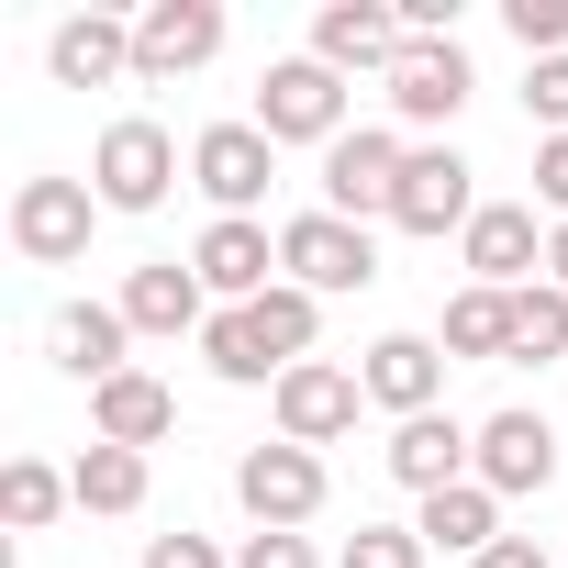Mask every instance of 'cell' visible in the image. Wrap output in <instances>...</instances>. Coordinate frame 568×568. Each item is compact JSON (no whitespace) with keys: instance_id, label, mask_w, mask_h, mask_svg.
<instances>
[{"instance_id":"6da1fadb","label":"cell","mask_w":568,"mask_h":568,"mask_svg":"<svg viewBox=\"0 0 568 568\" xmlns=\"http://www.w3.org/2000/svg\"><path fill=\"white\" fill-rule=\"evenodd\" d=\"M256 134H267V145H335V134H346V79H335L324 57H278V68L256 79Z\"/></svg>"},{"instance_id":"7a4b0ae2","label":"cell","mask_w":568,"mask_h":568,"mask_svg":"<svg viewBox=\"0 0 568 568\" xmlns=\"http://www.w3.org/2000/svg\"><path fill=\"white\" fill-rule=\"evenodd\" d=\"M278 267H291V291H368L379 278V245H368V223H346V212H302V223H278Z\"/></svg>"},{"instance_id":"3957f363","label":"cell","mask_w":568,"mask_h":568,"mask_svg":"<svg viewBox=\"0 0 568 568\" xmlns=\"http://www.w3.org/2000/svg\"><path fill=\"white\" fill-rule=\"evenodd\" d=\"M234 501L256 513V535H302V524L324 513V457H313V446H245Z\"/></svg>"},{"instance_id":"277c9868","label":"cell","mask_w":568,"mask_h":568,"mask_svg":"<svg viewBox=\"0 0 568 568\" xmlns=\"http://www.w3.org/2000/svg\"><path fill=\"white\" fill-rule=\"evenodd\" d=\"M168 179H179V145H168V123H112L101 134V156H90V190H101V212H156L168 201Z\"/></svg>"},{"instance_id":"5b68a950","label":"cell","mask_w":568,"mask_h":568,"mask_svg":"<svg viewBox=\"0 0 568 568\" xmlns=\"http://www.w3.org/2000/svg\"><path fill=\"white\" fill-rule=\"evenodd\" d=\"M190 179H201V201H212L223 223H256V201H267V179H278V145H267L256 123H212V134L190 145Z\"/></svg>"},{"instance_id":"8992f818","label":"cell","mask_w":568,"mask_h":568,"mask_svg":"<svg viewBox=\"0 0 568 568\" xmlns=\"http://www.w3.org/2000/svg\"><path fill=\"white\" fill-rule=\"evenodd\" d=\"M390 223H402V234H468V223H479L468 156H457V145H413V168H402V201H390Z\"/></svg>"},{"instance_id":"52a82bcc","label":"cell","mask_w":568,"mask_h":568,"mask_svg":"<svg viewBox=\"0 0 568 568\" xmlns=\"http://www.w3.org/2000/svg\"><path fill=\"white\" fill-rule=\"evenodd\" d=\"M90 179H23L12 190V245L34 256V267H68L79 245H90Z\"/></svg>"},{"instance_id":"ba28073f","label":"cell","mask_w":568,"mask_h":568,"mask_svg":"<svg viewBox=\"0 0 568 568\" xmlns=\"http://www.w3.org/2000/svg\"><path fill=\"white\" fill-rule=\"evenodd\" d=\"M357 402H368V379H357V368L302 357L291 379H278V446H335V435L357 424Z\"/></svg>"},{"instance_id":"9c48e42d","label":"cell","mask_w":568,"mask_h":568,"mask_svg":"<svg viewBox=\"0 0 568 568\" xmlns=\"http://www.w3.org/2000/svg\"><path fill=\"white\" fill-rule=\"evenodd\" d=\"M402 145L390 134H335L324 145V212H346V223H368V212H390L402 201Z\"/></svg>"},{"instance_id":"30bf717a","label":"cell","mask_w":568,"mask_h":568,"mask_svg":"<svg viewBox=\"0 0 568 568\" xmlns=\"http://www.w3.org/2000/svg\"><path fill=\"white\" fill-rule=\"evenodd\" d=\"M223 57V12L212 0H156V12L134 23V79H190Z\"/></svg>"},{"instance_id":"8fae6325","label":"cell","mask_w":568,"mask_h":568,"mask_svg":"<svg viewBox=\"0 0 568 568\" xmlns=\"http://www.w3.org/2000/svg\"><path fill=\"white\" fill-rule=\"evenodd\" d=\"M468 468H479V435H468L457 413H413V424H390V479H402V490L435 501V490H457Z\"/></svg>"},{"instance_id":"7c38bea8","label":"cell","mask_w":568,"mask_h":568,"mask_svg":"<svg viewBox=\"0 0 568 568\" xmlns=\"http://www.w3.org/2000/svg\"><path fill=\"white\" fill-rule=\"evenodd\" d=\"M479 490H501V501H524V490H546L557 479V435H546V413H490L479 424V468H468Z\"/></svg>"},{"instance_id":"4fadbf2b","label":"cell","mask_w":568,"mask_h":568,"mask_svg":"<svg viewBox=\"0 0 568 568\" xmlns=\"http://www.w3.org/2000/svg\"><path fill=\"white\" fill-rule=\"evenodd\" d=\"M190 267H201V291H223V302L245 313V302L278 291V278H267V267H278V234H267V223H212V234L190 245Z\"/></svg>"},{"instance_id":"5bb4252c","label":"cell","mask_w":568,"mask_h":568,"mask_svg":"<svg viewBox=\"0 0 568 568\" xmlns=\"http://www.w3.org/2000/svg\"><path fill=\"white\" fill-rule=\"evenodd\" d=\"M457 101H468V57H457V34L402 45V68H390V112H402V123H457Z\"/></svg>"},{"instance_id":"9a60e30c","label":"cell","mask_w":568,"mask_h":568,"mask_svg":"<svg viewBox=\"0 0 568 568\" xmlns=\"http://www.w3.org/2000/svg\"><path fill=\"white\" fill-rule=\"evenodd\" d=\"M402 45H413V34H402V12H379V0H335V12L313 23V57H324L335 79H346V68H379V79H390Z\"/></svg>"},{"instance_id":"2e32d148","label":"cell","mask_w":568,"mask_h":568,"mask_svg":"<svg viewBox=\"0 0 568 568\" xmlns=\"http://www.w3.org/2000/svg\"><path fill=\"white\" fill-rule=\"evenodd\" d=\"M357 379H368V402H390V413L413 424V413H435V390H446V346H435V335H379Z\"/></svg>"},{"instance_id":"e0dca14e","label":"cell","mask_w":568,"mask_h":568,"mask_svg":"<svg viewBox=\"0 0 568 568\" xmlns=\"http://www.w3.org/2000/svg\"><path fill=\"white\" fill-rule=\"evenodd\" d=\"M45 68H57V90H112V79L134 68V23H112V12H79V23H57Z\"/></svg>"},{"instance_id":"ac0fdd59","label":"cell","mask_w":568,"mask_h":568,"mask_svg":"<svg viewBox=\"0 0 568 568\" xmlns=\"http://www.w3.org/2000/svg\"><path fill=\"white\" fill-rule=\"evenodd\" d=\"M123 335H134V324H123V302H68V313L45 324L57 368H68V379H90V390H101V379H123Z\"/></svg>"},{"instance_id":"d6986e66","label":"cell","mask_w":568,"mask_h":568,"mask_svg":"<svg viewBox=\"0 0 568 568\" xmlns=\"http://www.w3.org/2000/svg\"><path fill=\"white\" fill-rule=\"evenodd\" d=\"M90 424H101V446H156L168 424H179V402H168V379H145V368H123V379H101L90 390Z\"/></svg>"},{"instance_id":"ffe728a7","label":"cell","mask_w":568,"mask_h":568,"mask_svg":"<svg viewBox=\"0 0 568 568\" xmlns=\"http://www.w3.org/2000/svg\"><path fill=\"white\" fill-rule=\"evenodd\" d=\"M468 267H479V291H524V267H535V212L524 201H479V223L457 234Z\"/></svg>"},{"instance_id":"44dd1931","label":"cell","mask_w":568,"mask_h":568,"mask_svg":"<svg viewBox=\"0 0 568 568\" xmlns=\"http://www.w3.org/2000/svg\"><path fill=\"white\" fill-rule=\"evenodd\" d=\"M123 324H134V335H190V324H201V267H179V256L134 267V278H123Z\"/></svg>"},{"instance_id":"7402d4cb","label":"cell","mask_w":568,"mask_h":568,"mask_svg":"<svg viewBox=\"0 0 568 568\" xmlns=\"http://www.w3.org/2000/svg\"><path fill=\"white\" fill-rule=\"evenodd\" d=\"M424 546H446V557H490L501 546V490H479V479H457V490H435L424 501V524H413Z\"/></svg>"},{"instance_id":"603a6c76","label":"cell","mask_w":568,"mask_h":568,"mask_svg":"<svg viewBox=\"0 0 568 568\" xmlns=\"http://www.w3.org/2000/svg\"><path fill=\"white\" fill-rule=\"evenodd\" d=\"M446 357H513V291H468L446 302Z\"/></svg>"},{"instance_id":"cb8c5ba5","label":"cell","mask_w":568,"mask_h":568,"mask_svg":"<svg viewBox=\"0 0 568 568\" xmlns=\"http://www.w3.org/2000/svg\"><path fill=\"white\" fill-rule=\"evenodd\" d=\"M245 324H256V346H267L278 368H302V357H313V324H324V302H313V291H291V278H278L267 302H245Z\"/></svg>"},{"instance_id":"d4e9b609","label":"cell","mask_w":568,"mask_h":568,"mask_svg":"<svg viewBox=\"0 0 568 568\" xmlns=\"http://www.w3.org/2000/svg\"><path fill=\"white\" fill-rule=\"evenodd\" d=\"M68 490H79V513H134V501H145V457H134V446H90V457L68 468Z\"/></svg>"},{"instance_id":"484cf974","label":"cell","mask_w":568,"mask_h":568,"mask_svg":"<svg viewBox=\"0 0 568 568\" xmlns=\"http://www.w3.org/2000/svg\"><path fill=\"white\" fill-rule=\"evenodd\" d=\"M513 357H568V291L557 278H535V291H513Z\"/></svg>"},{"instance_id":"4316f807","label":"cell","mask_w":568,"mask_h":568,"mask_svg":"<svg viewBox=\"0 0 568 568\" xmlns=\"http://www.w3.org/2000/svg\"><path fill=\"white\" fill-rule=\"evenodd\" d=\"M201 357H212V379H234V390H256V379H291L267 346H256V324L245 313H223V324H201Z\"/></svg>"},{"instance_id":"83f0119b","label":"cell","mask_w":568,"mask_h":568,"mask_svg":"<svg viewBox=\"0 0 568 568\" xmlns=\"http://www.w3.org/2000/svg\"><path fill=\"white\" fill-rule=\"evenodd\" d=\"M68 501H79V490H68V479H57L45 457H12V479H0V513H12L23 535H34V524H57Z\"/></svg>"},{"instance_id":"f1b7e54d","label":"cell","mask_w":568,"mask_h":568,"mask_svg":"<svg viewBox=\"0 0 568 568\" xmlns=\"http://www.w3.org/2000/svg\"><path fill=\"white\" fill-rule=\"evenodd\" d=\"M501 23H513V45L546 68V57H568V0H501Z\"/></svg>"},{"instance_id":"f546056e","label":"cell","mask_w":568,"mask_h":568,"mask_svg":"<svg viewBox=\"0 0 568 568\" xmlns=\"http://www.w3.org/2000/svg\"><path fill=\"white\" fill-rule=\"evenodd\" d=\"M346 568H424V535H413V524H357Z\"/></svg>"},{"instance_id":"4dcf8cb0","label":"cell","mask_w":568,"mask_h":568,"mask_svg":"<svg viewBox=\"0 0 568 568\" xmlns=\"http://www.w3.org/2000/svg\"><path fill=\"white\" fill-rule=\"evenodd\" d=\"M524 112H535L546 134H568V57H546V68L524 79Z\"/></svg>"},{"instance_id":"1f68e13d","label":"cell","mask_w":568,"mask_h":568,"mask_svg":"<svg viewBox=\"0 0 568 568\" xmlns=\"http://www.w3.org/2000/svg\"><path fill=\"white\" fill-rule=\"evenodd\" d=\"M535 201L568 223V134H546V145H535Z\"/></svg>"},{"instance_id":"d6a6232c","label":"cell","mask_w":568,"mask_h":568,"mask_svg":"<svg viewBox=\"0 0 568 568\" xmlns=\"http://www.w3.org/2000/svg\"><path fill=\"white\" fill-rule=\"evenodd\" d=\"M145 568H223V546H212V535H156Z\"/></svg>"},{"instance_id":"836d02e7","label":"cell","mask_w":568,"mask_h":568,"mask_svg":"<svg viewBox=\"0 0 568 568\" xmlns=\"http://www.w3.org/2000/svg\"><path fill=\"white\" fill-rule=\"evenodd\" d=\"M234 568H313V546H302V535H245Z\"/></svg>"},{"instance_id":"e575fe53","label":"cell","mask_w":568,"mask_h":568,"mask_svg":"<svg viewBox=\"0 0 568 568\" xmlns=\"http://www.w3.org/2000/svg\"><path fill=\"white\" fill-rule=\"evenodd\" d=\"M479 568H546V546H535V535H501V546H490Z\"/></svg>"},{"instance_id":"d590c367","label":"cell","mask_w":568,"mask_h":568,"mask_svg":"<svg viewBox=\"0 0 568 568\" xmlns=\"http://www.w3.org/2000/svg\"><path fill=\"white\" fill-rule=\"evenodd\" d=\"M546 267H557V291H568V223H557V234H546Z\"/></svg>"}]
</instances>
